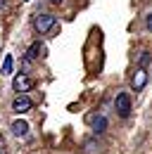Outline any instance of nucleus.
<instances>
[{"label": "nucleus", "mask_w": 152, "mask_h": 154, "mask_svg": "<svg viewBox=\"0 0 152 154\" xmlns=\"http://www.w3.org/2000/svg\"><path fill=\"white\" fill-rule=\"evenodd\" d=\"M55 26H57V19L52 14H36V19H33V29L38 33H50Z\"/></svg>", "instance_id": "1"}, {"label": "nucleus", "mask_w": 152, "mask_h": 154, "mask_svg": "<svg viewBox=\"0 0 152 154\" xmlns=\"http://www.w3.org/2000/svg\"><path fill=\"white\" fill-rule=\"evenodd\" d=\"M114 109H116V114L121 116V119H128L131 116V97H128V93H119L116 95Z\"/></svg>", "instance_id": "2"}, {"label": "nucleus", "mask_w": 152, "mask_h": 154, "mask_svg": "<svg viewBox=\"0 0 152 154\" xmlns=\"http://www.w3.org/2000/svg\"><path fill=\"white\" fill-rule=\"evenodd\" d=\"M145 83H147V71H145V66H138L135 74H133V78H131V88L135 93H140V90L145 88Z\"/></svg>", "instance_id": "3"}, {"label": "nucleus", "mask_w": 152, "mask_h": 154, "mask_svg": "<svg viewBox=\"0 0 152 154\" xmlns=\"http://www.w3.org/2000/svg\"><path fill=\"white\" fill-rule=\"evenodd\" d=\"M12 88H14L17 93H26V90L33 88V81L26 76V74H19V76H14V81H12Z\"/></svg>", "instance_id": "4"}, {"label": "nucleus", "mask_w": 152, "mask_h": 154, "mask_svg": "<svg viewBox=\"0 0 152 154\" xmlns=\"http://www.w3.org/2000/svg\"><path fill=\"white\" fill-rule=\"evenodd\" d=\"M31 107H33V102H31L26 95H17V97H14V102H12V112H17V114L29 112Z\"/></svg>", "instance_id": "5"}, {"label": "nucleus", "mask_w": 152, "mask_h": 154, "mask_svg": "<svg viewBox=\"0 0 152 154\" xmlns=\"http://www.w3.org/2000/svg\"><path fill=\"white\" fill-rule=\"evenodd\" d=\"M12 133L17 135V137H24V135L29 133V123H26V121H21V119H17V121L12 123Z\"/></svg>", "instance_id": "6"}, {"label": "nucleus", "mask_w": 152, "mask_h": 154, "mask_svg": "<svg viewBox=\"0 0 152 154\" xmlns=\"http://www.w3.org/2000/svg\"><path fill=\"white\" fill-rule=\"evenodd\" d=\"M38 52H43V45H40V43H33V45L29 48V52H26V62L36 59V57H38Z\"/></svg>", "instance_id": "7"}, {"label": "nucleus", "mask_w": 152, "mask_h": 154, "mask_svg": "<svg viewBox=\"0 0 152 154\" xmlns=\"http://www.w3.org/2000/svg\"><path fill=\"white\" fill-rule=\"evenodd\" d=\"M105 128H107V119L105 116H97L93 121V131L95 133H105Z\"/></svg>", "instance_id": "8"}, {"label": "nucleus", "mask_w": 152, "mask_h": 154, "mask_svg": "<svg viewBox=\"0 0 152 154\" xmlns=\"http://www.w3.org/2000/svg\"><path fill=\"white\" fill-rule=\"evenodd\" d=\"M12 55H5V59H2V76H7V74H12Z\"/></svg>", "instance_id": "9"}, {"label": "nucleus", "mask_w": 152, "mask_h": 154, "mask_svg": "<svg viewBox=\"0 0 152 154\" xmlns=\"http://www.w3.org/2000/svg\"><path fill=\"white\" fill-rule=\"evenodd\" d=\"M147 62H150V52H140V59H138V64H140V66H145Z\"/></svg>", "instance_id": "10"}, {"label": "nucleus", "mask_w": 152, "mask_h": 154, "mask_svg": "<svg viewBox=\"0 0 152 154\" xmlns=\"http://www.w3.org/2000/svg\"><path fill=\"white\" fill-rule=\"evenodd\" d=\"M145 26H147V31L152 33V12L147 14V17H145Z\"/></svg>", "instance_id": "11"}, {"label": "nucleus", "mask_w": 152, "mask_h": 154, "mask_svg": "<svg viewBox=\"0 0 152 154\" xmlns=\"http://www.w3.org/2000/svg\"><path fill=\"white\" fill-rule=\"evenodd\" d=\"M0 154H7V145H5V140L0 137Z\"/></svg>", "instance_id": "12"}, {"label": "nucleus", "mask_w": 152, "mask_h": 154, "mask_svg": "<svg viewBox=\"0 0 152 154\" xmlns=\"http://www.w3.org/2000/svg\"><path fill=\"white\" fill-rule=\"evenodd\" d=\"M50 2H55V5H59V2H62V0H50Z\"/></svg>", "instance_id": "13"}]
</instances>
